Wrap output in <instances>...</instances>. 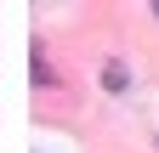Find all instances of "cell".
<instances>
[{"label":"cell","mask_w":159,"mask_h":153,"mask_svg":"<svg viewBox=\"0 0 159 153\" xmlns=\"http://www.w3.org/2000/svg\"><path fill=\"white\" fill-rule=\"evenodd\" d=\"M102 85H108V91H125V85H131V68H125V63H108V68H102Z\"/></svg>","instance_id":"cell-1"},{"label":"cell","mask_w":159,"mask_h":153,"mask_svg":"<svg viewBox=\"0 0 159 153\" xmlns=\"http://www.w3.org/2000/svg\"><path fill=\"white\" fill-rule=\"evenodd\" d=\"M153 17H159V6H153Z\"/></svg>","instance_id":"cell-2"}]
</instances>
